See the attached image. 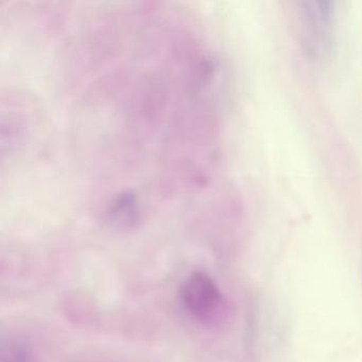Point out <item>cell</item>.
<instances>
[{"label":"cell","instance_id":"obj_3","mask_svg":"<svg viewBox=\"0 0 362 362\" xmlns=\"http://www.w3.org/2000/svg\"><path fill=\"white\" fill-rule=\"evenodd\" d=\"M1 362H31V357L22 345L9 344L4 347Z\"/></svg>","mask_w":362,"mask_h":362},{"label":"cell","instance_id":"obj_2","mask_svg":"<svg viewBox=\"0 0 362 362\" xmlns=\"http://www.w3.org/2000/svg\"><path fill=\"white\" fill-rule=\"evenodd\" d=\"M302 18V43L311 57L328 50L332 35L334 9L328 1H304L300 4Z\"/></svg>","mask_w":362,"mask_h":362},{"label":"cell","instance_id":"obj_1","mask_svg":"<svg viewBox=\"0 0 362 362\" xmlns=\"http://www.w3.org/2000/svg\"><path fill=\"white\" fill-rule=\"evenodd\" d=\"M182 300L187 313L201 325L220 327L230 319L228 298L206 273L198 271L189 275L182 288Z\"/></svg>","mask_w":362,"mask_h":362}]
</instances>
